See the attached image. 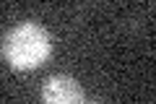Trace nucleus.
Returning a JSON list of instances; mask_svg holds the SVG:
<instances>
[{"instance_id": "1", "label": "nucleus", "mask_w": 156, "mask_h": 104, "mask_svg": "<svg viewBox=\"0 0 156 104\" xmlns=\"http://www.w3.org/2000/svg\"><path fill=\"white\" fill-rule=\"evenodd\" d=\"M0 52L5 63L16 70H34L44 65L52 55V37L42 23L37 21H21L11 26L0 42Z\"/></svg>"}, {"instance_id": "3", "label": "nucleus", "mask_w": 156, "mask_h": 104, "mask_svg": "<svg viewBox=\"0 0 156 104\" xmlns=\"http://www.w3.org/2000/svg\"><path fill=\"white\" fill-rule=\"evenodd\" d=\"M83 104H101V102H99V99H86Z\"/></svg>"}, {"instance_id": "2", "label": "nucleus", "mask_w": 156, "mask_h": 104, "mask_svg": "<svg viewBox=\"0 0 156 104\" xmlns=\"http://www.w3.org/2000/svg\"><path fill=\"white\" fill-rule=\"evenodd\" d=\"M83 102H86L83 86L73 76L57 73L42 83V104H83Z\"/></svg>"}]
</instances>
